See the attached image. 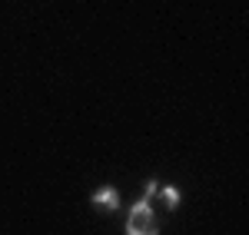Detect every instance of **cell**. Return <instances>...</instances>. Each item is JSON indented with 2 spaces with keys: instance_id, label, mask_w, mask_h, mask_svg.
<instances>
[{
  "instance_id": "cell-4",
  "label": "cell",
  "mask_w": 249,
  "mask_h": 235,
  "mask_svg": "<svg viewBox=\"0 0 249 235\" xmlns=\"http://www.w3.org/2000/svg\"><path fill=\"white\" fill-rule=\"evenodd\" d=\"M156 192H160V182H156V179H150V182H146V189H143V202H150Z\"/></svg>"
},
{
  "instance_id": "cell-2",
  "label": "cell",
  "mask_w": 249,
  "mask_h": 235,
  "mask_svg": "<svg viewBox=\"0 0 249 235\" xmlns=\"http://www.w3.org/2000/svg\"><path fill=\"white\" fill-rule=\"evenodd\" d=\"M90 202H93L100 212H116V209H120V192H116V186H103V189L93 192Z\"/></svg>"
},
{
  "instance_id": "cell-1",
  "label": "cell",
  "mask_w": 249,
  "mask_h": 235,
  "mask_svg": "<svg viewBox=\"0 0 249 235\" xmlns=\"http://www.w3.org/2000/svg\"><path fill=\"white\" fill-rule=\"evenodd\" d=\"M126 235H160V219L150 209V202H133L130 216H126Z\"/></svg>"
},
{
  "instance_id": "cell-3",
  "label": "cell",
  "mask_w": 249,
  "mask_h": 235,
  "mask_svg": "<svg viewBox=\"0 0 249 235\" xmlns=\"http://www.w3.org/2000/svg\"><path fill=\"white\" fill-rule=\"evenodd\" d=\"M160 192H163V199H166V205H170V209L179 205V189H176V186H160Z\"/></svg>"
}]
</instances>
